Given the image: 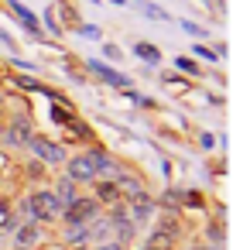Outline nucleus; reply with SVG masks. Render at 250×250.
<instances>
[{"mask_svg": "<svg viewBox=\"0 0 250 250\" xmlns=\"http://www.w3.org/2000/svg\"><path fill=\"white\" fill-rule=\"evenodd\" d=\"M24 209H28V219H35V223H55L62 216V202L52 188H35L24 199Z\"/></svg>", "mask_w": 250, "mask_h": 250, "instance_id": "1", "label": "nucleus"}, {"mask_svg": "<svg viewBox=\"0 0 250 250\" xmlns=\"http://www.w3.org/2000/svg\"><path fill=\"white\" fill-rule=\"evenodd\" d=\"M100 212H103V209H100V202H96L93 195H76V199L62 209L59 219H62L65 226H89Z\"/></svg>", "mask_w": 250, "mask_h": 250, "instance_id": "2", "label": "nucleus"}, {"mask_svg": "<svg viewBox=\"0 0 250 250\" xmlns=\"http://www.w3.org/2000/svg\"><path fill=\"white\" fill-rule=\"evenodd\" d=\"M83 65H86V76H96L100 83H106V86H113V89H134V76L113 69V65L103 62V59H86Z\"/></svg>", "mask_w": 250, "mask_h": 250, "instance_id": "3", "label": "nucleus"}, {"mask_svg": "<svg viewBox=\"0 0 250 250\" xmlns=\"http://www.w3.org/2000/svg\"><path fill=\"white\" fill-rule=\"evenodd\" d=\"M0 11H7V14H11V18H14V21H18V24H21V28L35 38V42H48V35L42 31L38 14H35V11H28V7L21 4V0H0Z\"/></svg>", "mask_w": 250, "mask_h": 250, "instance_id": "4", "label": "nucleus"}, {"mask_svg": "<svg viewBox=\"0 0 250 250\" xmlns=\"http://www.w3.org/2000/svg\"><path fill=\"white\" fill-rule=\"evenodd\" d=\"M42 165H65V147L59 144V141H52V137H45V134H31L28 137V144H24Z\"/></svg>", "mask_w": 250, "mask_h": 250, "instance_id": "5", "label": "nucleus"}, {"mask_svg": "<svg viewBox=\"0 0 250 250\" xmlns=\"http://www.w3.org/2000/svg\"><path fill=\"white\" fill-rule=\"evenodd\" d=\"M31 134H35L31 120L28 117H14V120H7L4 130H0V144H4V147H24Z\"/></svg>", "mask_w": 250, "mask_h": 250, "instance_id": "6", "label": "nucleus"}, {"mask_svg": "<svg viewBox=\"0 0 250 250\" xmlns=\"http://www.w3.org/2000/svg\"><path fill=\"white\" fill-rule=\"evenodd\" d=\"M65 175H69L72 182H79V185H89V182L96 178V165H93L89 151H83V154H72V158H65Z\"/></svg>", "mask_w": 250, "mask_h": 250, "instance_id": "7", "label": "nucleus"}, {"mask_svg": "<svg viewBox=\"0 0 250 250\" xmlns=\"http://www.w3.org/2000/svg\"><path fill=\"white\" fill-rule=\"evenodd\" d=\"M11 236H14V250H38V247H42V240H45L42 223H35V219L18 223V229H14Z\"/></svg>", "mask_w": 250, "mask_h": 250, "instance_id": "8", "label": "nucleus"}, {"mask_svg": "<svg viewBox=\"0 0 250 250\" xmlns=\"http://www.w3.org/2000/svg\"><path fill=\"white\" fill-rule=\"evenodd\" d=\"M89 185H93V199L100 202V209H113V206L124 202V199H120V188H117L113 178H93Z\"/></svg>", "mask_w": 250, "mask_h": 250, "instance_id": "9", "label": "nucleus"}, {"mask_svg": "<svg viewBox=\"0 0 250 250\" xmlns=\"http://www.w3.org/2000/svg\"><path fill=\"white\" fill-rule=\"evenodd\" d=\"M89 158H93V165H96V178H117L124 168H120V161L106 151V147H89Z\"/></svg>", "mask_w": 250, "mask_h": 250, "instance_id": "10", "label": "nucleus"}, {"mask_svg": "<svg viewBox=\"0 0 250 250\" xmlns=\"http://www.w3.org/2000/svg\"><path fill=\"white\" fill-rule=\"evenodd\" d=\"M175 243H178V233H171L165 226H154L144 236V250H175Z\"/></svg>", "mask_w": 250, "mask_h": 250, "instance_id": "11", "label": "nucleus"}, {"mask_svg": "<svg viewBox=\"0 0 250 250\" xmlns=\"http://www.w3.org/2000/svg\"><path fill=\"white\" fill-rule=\"evenodd\" d=\"M130 52H134L141 62H147V65H161V48H158L154 42H144V38H141V42H134Z\"/></svg>", "mask_w": 250, "mask_h": 250, "instance_id": "12", "label": "nucleus"}, {"mask_svg": "<svg viewBox=\"0 0 250 250\" xmlns=\"http://www.w3.org/2000/svg\"><path fill=\"white\" fill-rule=\"evenodd\" d=\"M55 195H59V202H62V209L79 195V182H72L69 175H59V182H55V188H52Z\"/></svg>", "mask_w": 250, "mask_h": 250, "instance_id": "13", "label": "nucleus"}, {"mask_svg": "<svg viewBox=\"0 0 250 250\" xmlns=\"http://www.w3.org/2000/svg\"><path fill=\"white\" fill-rule=\"evenodd\" d=\"M14 86H21V89H28V93H45V96H52V100H59V93L52 89V86H45V83H38V79H31V76H7Z\"/></svg>", "mask_w": 250, "mask_h": 250, "instance_id": "14", "label": "nucleus"}, {"mask_svg": "<svg viewBox=\"0 0 250 250\" xmlns=\"http://www.w3.org/2000/svg\"><path fill=\"white\" fill-rule=\"evenodd\" d=\"M52 7H55V14H62V31H65V28L72 31V28L83 21V18H79V11L69 4V0H59V4H52Z\"/></svg>", "mask_w": 250, "mask_h": 250, "instance_id": "15", "label": "nucleus"}, {"mask_svg": "<svg viewBox=\"0 0 250 250\" xmlns=\"http://www.w3.org/2000/svg\"><path fill=\"white\" fill-rule=\"evenodd\" d=\"M130 4L144 14V18H151V21H171V14L165 11V7H158V4H151V0H130Z\"/></svg>", "mask_w": 250, "mask_h": 250, "instance_id": "16", "label": "nucleus"}, {"mask_svg": "<svg viewBox=\"0 0 250 250\" xmlns=\"http://www.w3.org/2000/svg\"><path fill=\"white\" fill-rule=\"evenodd\" d=\"M175 69H178L182 76H192V79H199V76H202L199 59H192V55H178V59H175Z\"/></svg>", "mask_w": 250, "mask_h": 250, "instance_id": "17", "label": "nucleus"}, {"mask_svg": "<svg viewBox=\"0 0 250 250\" xmlns=\"http://www.w3.org/2000/svg\"><path fill=\"white\" fill-rule=\"evenodd\" d=\"M38 21H42V31H48V35L62 38V24H59V14H55V7H45V14H42Z\"/></svg>", "mask_w": 250, "mask_h": 250, "instance_id": "18", "label": "nucleus"}, {"mask_svg": "<svg viewBox=\"0 0 250 250\" xmlns=\"http://www.w3.org/2000/svg\"><path fill=\"white\" fill-rule=\"evenodd\" d=\"M182 192L185 188H168V192H161V199H154L158 202V209H182Z\"/></svg>", "mask_w": 250, "mask_h": 250, "instance_id": "19", "label": "nucleus"}, {"mask_svg": "<svg viewBox=\"0 0 250 250\" xmlns=\"http://www.w3.org/2000/svg\"><path fill=\"white\" fill-rule=\"evenodd\" d=\"M192 59H202V62H209V65H216V62H219V55H216L206 42H195V45H192Z\"/></svg>", "mask_w": 250, "mask_h": 250, "instance_id": "20", "label": "nucleus"}, {"mask_svg": "<svg viewBox=\"0 0 250 250\" xmlns=\"http://www.w3.org/2000/svg\"><path fill=\"white\" fill-rule=\"evenodd\" d=\"M206 206V195L195 192V188H185L182 192V209H202Z\"/></svg>", "mask_w": 250, "mask_h": 250, "instance_id": "21", "label": "nucleus"}, {"mask_svg": "<svg viewBox=\"0 0 250 250\" xmlns=\"http://www.w3.org/2000/svg\"><path fill=\"white\" fill-rule=\"evenodd\" d=\"M178 28H182L185 35H192L195 42H206V38H209V28H202V24H195V21H178Z\"/></svg>", "mask_w": 250, "mask_h": 250, "instance_id": "22", "label": "nucleus"}, {"mask_svg": "<svg viewBox=\"0 0 250 250\" xmlns=\"http://www.w3.org/2000/svg\"><path fill=\"white\" fill-rule=\"evenodd\" d=\"M72 31H76L79 38H89V42H103V31H100L96 24H86V21H79V24H76Z\"/></svg>", "mask_w": 250, "mask_h": 250, "instance_id": "23", "label": "nucleus"}, {"mask_svg": "<svg viewBox=\"0 0 250 250\" xmlns=\"http://www.w3.org/2000/svg\"><path fill=\"white\" fill-rule=\"evenodd\" d=\"M103 59L120 65V62H124V48H120V45H113V42H103Z\"/></svg>", "mask_w": 250, "mask_h": 250, "instance_id": "24", "label": "nucleus"}, {"mask_svg": "<svg viewBox=\"0 0 250 250\" xmlns=\"http://www.w3.org/2000/svg\"><path fill=\"white\" fill-rule=\"evenodd\" d=\"M0 45H4V48H7V52H11V55H14V52H21V45H18V42H14V35H7V31H4V28H0Z\"/></svg>", "mask_w": 250, "mask_h": 250, "instance_id": "25", "label": "nucleus"}, {"mask_svg": "<svg viewBox=\"0 0 250 250\" xmlns=\"http://www.w3.org/2000/svg\"><path fill=\"white\" fill-rule=\"evenodd\" d=\"M161 83H165V86H188L182 72H165V76H161Z\"/></svg>", "mask_w": 250, "mask_h": 250, "instance_id": "26", "label": "nucleus"}, {"mask_svg": "<svg viewBox=\"0 0 250 250\" xmlns=\"http://www.w3.org/2000/svg\"><path fill=\"white\" fill-rule=\"evenodd\" d=\"M209 240H212V243H223V240H226V233H223V223H212V226H209Z\"/></svg>", "mask_w": 250, "mask_h": 250, "instance_id": "27", "label": "nucleus"}, {"mask_svg": "<svg viewBox=\"0 0 250 250\" xmlns=\"http://www.w3.org/2000/svg\"><path fill=\"white\" fill-rule=\"evenodd\" d=\"M28 175H31L35 182H38V178H45V165H42V161H31V165H28Z\"/></svg>", "mask_w": 250, "mask_h": 250, "instance_id": "28", "label": "nucleus"}, {"mask_svg": "<svg viewBox=\"0 0 250 250\" xmlns=\"http://www.w3.org/2000/svg\"><path fill=\"white\" fill-rule=\"evenodd\" d=\"M206 7H212V14H226V0H202Z\"/></svg>", "mask_w": 250, "mask_h": 250, "instance_id": "29", "label": "nucleus"}, {"mask_svg": "<svg viewBox=\"0 0 250 250\" xmlns=\"http://www.w3.org/2000/svg\"><path fill=\"white\" fill-rule=\"evenodd\" d=\"M96 250H127L120 240H103V243H96Z\"/></svg>", "mask_w": 250, "mask_h": 250, "instance_id": "30", "label": "nucleus"}, {"mask_svg": "<svg viewBox=\"0 0 250 250\" xmlns=\"http://www.w3.org/2000/svg\"><path fill=\"white\" fill-rule=\"evenodd\" d=\"M199 144H202V151H212V144H216V134H199Z\"/></svg>", "mask_w": 250, "mask_h": 250, "instance_id": "31", "label": "nucleus"}, {"mask_svg": "<svg viewBox=\"0 0 250 250\" xmlns=\"http://www.w3.org/2000/svg\"><path fill=\"white\" fill-rule=\"evenodd\" d=\"M188 250H209V247H206V243H199V240H195V243H192V247H188Z\"/></svg>", "mask_w": 250, "mask_h": 250, "instance_id": "32", "label": "nucleus"}, {"mask_svg": "<svg viewBox=\"0 0 250 250\" xmlns=\"http://www.w3.org/2000/svg\"><path fill=\"white\" fill-rule=\"evenodd\" d=\"M110 4H117V7H127V4H130V0H110Z\"/></svg>", "mask_w": 250, "mask_h": 250, "instance_id": "33", "label": "nucleus"}, {"mask_svg": "<svg viewBox=\"0 0 250 250\" xmlns=\"http://www.w3.org/2000/svg\"><path fill=\"white\" fill-rule=\"evenodd\" d=\"M89 4H100V0H89Z\"/></svg>", "mask_w": 250, "mask_h": 250, "instance_id": "34", "label": "nucleus"}, {"mask_svg": "<svg viewBox=\"0 0 250 250\" xmlns=\"http://www.w3.org/2000/svg\"><path fill=\"white\" fill-rule=\"evenodd\" d=\"M141 250H144V247H141Z\"/></svg>", "mask_w": 250, "mask_h": 250, "instance_id": "35", "label": "nucleus"}]
</instances>
